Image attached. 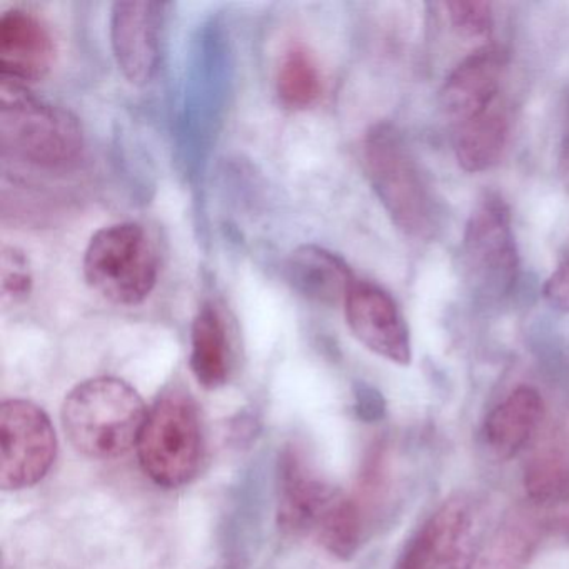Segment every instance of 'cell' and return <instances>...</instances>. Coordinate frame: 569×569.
I'll return each mask as SVG.
<instances>
[{
	"label": "cell",
	"instance_id": "8fae6325",
	"mask_svg": "<svg viewBox=\"0 0 569 569\" xmlns=\"http://www.w3.org/2000/svg\"><path fill=\"white\" fill-rule=\"evenodd\" d=\"M506 62L505 49L489 44L476 49L452 69L439 91V108L456 128L498 106Z\"/></svg>",
	"mask_w": 569,
	"mask_h": 569
},
{
	"label": "cell",
	"instance_id": "30bf717a",
	"mask_svg": "<svg viewBox=\"0 0 569 569\" xmlns=\"http://www.w3.org/2000/svg\"><path fill=\"white\" fill-rule=\"evenodd\" d=\"M164 4L151 0L116 2L111 12V44L119 71L131 84L154 79L161 61Z\"/></svg>",
	"mask_w": 569,
	"mask_h": 569
},
{
	"label": "cell",
	"instance_id": "4fadbf2b",
	"mask_svg": "<svg viewBox=\"0 0 569 569\" xmlns=\"http://www.w3.org/2000/svg\"><path fill=\"white\" fill-rule=\"evenodd\" d=\"M278 525L289 535L318 528L322 515L339 492L312 471L299 446L284 448L279 458Z\"/></svg>",
	"mask_w": 569,
	"mask_h": 569
},
{
	"label": "cell",
	"instance_id": "3957f363",
	"mask_svg": "<svg viewBox=\"0 0 569 569\" xmlns=\"http://www.w3.org/2000/svg\"><path fill=\"white\" fill-rule=\"evenodd\" d=\"M362 162L392 224L409 238L432 236L436 229L435 199L401 132L388 122L375 126L366 134Z\"/></svg>",
	"mask_w": 569,
	"mask_h": 569
},
{
	"label": "cell",
	"instance_id": "ba28073f",
	"mask_svg": "<svg viewBox=\"0 0 569 569\" xmlns=\"http://www.w3.org/2000/svg\"><path fill=\"white\" fill-rule=\"evenodd\" d=\"M471 499H446L409 536L391 569H471L481 545Z\"/></svg>",
	"mask_w": 569,
	"mask_h": 569
},
{
	"label": "cell",
	"instance_id": "ac0fdd59",
	"mask_svg": "<svg viewBox=\"0 0 569 569\" xmlns=\"http://www.w3.org/2000/svg\"><path fill=\"white\" fill-rule=\"evenodd\" d=\"M538 525L525 516L506 519L485 542L471 569H526L538 549Z\"/></svg>",
	"mask_w": 569,
	"mask_h": 569
},
{
	"label": "cell",
	"instance_id": "603a6c76",
	"mask_svg": "<svg viewBox=\"0 0 569 569\" xmlns=\"http://www.w3.org/2000/svg\"><path fill=\"white\" fill-rule=\"evenodd\" d=\"M0 271H2V278H0L2 296H4L6 301L11 299L12 302H21L29 298L34 278H32L29 258L21 249L4 246Z\"/></svg>",
	"mask_w": 569,
	"mask_h": 569
},
{
	"label": "cell",
	"instance_id": "6da1fadb",
	"mask_svg": "<svg viewBox=\"0 0 569 569\" xmlns=\"http://www.w3.org/2000/svg\"><path fill=\"white\" fill-rule=\"evenodd\" d=\"M149 409L128 382L111 376L88 379L62 402V428L76 451L91 459L121 458L138 446Z\"/></svg>",
	"mask_w": 569,
	"mask_h": 569
},
{
	"label": "cell",
	"instance_id": "4316f807",
	"mask_svg": "<svg viewBox=\"0 0 569 569\" xmlns=\"http://www.w3.org/2000/svg\"><path fill=\"white\" fill-rule=\"evenodd\" d=\"M212 569H241L239 568V565H236V562L226 561L221 562V565L214 566Z\"/></svg>",
	"mask_w": 569,
	"mask_h": 569
},
{
	"label": "cell",
	"instance_id": "9c48e42d",
	"mask_svg": "<svg viewBox=\"0 0 569 569\" xmlns=\"http://www.w3.org/2000/svg\"><path fill=\"white\" fill-rule=\"evenodd\" d=\"M345 316L352 336L366 349L392 365H411L409 328L388 291L356 279L346 296Z\"/></svg>",
	"mask_w": 569,
	"mask_h": 569
},
{
	"label": "cell",
	"instance_id": "d4e9b609",
	"mask_svg": "<svg viewBox=\"0 0 569 569\" xmlns=\"http://www.w3.org/2000/svg\"><path fill=\"white\" fill-rule=\"evenodd\" d=\"M358 409L361 411V415L368 412V416L375 415L376 411H381V399H379L378 392L369 388H362L358 392Z\"/></svg>",
	"mask_w": 569,
	"mask_h": 569
},
{
	"label": "cell",
	"instance_id": "2e32d148",
	"mask_svg": "<svg viewBox=\"0 0 569 569\" xmlns=\"http://www.w3.org/2000/svg\"><path fill=\"white\" fill-rule=\"evenodd\" d=\"M189 366L206 389L224 386L231 372V349L224 319L216 306L202 305L192 321Z\"/></svg>",
	"mask_w": 569,
	"mask_h": 569
},
{
	"label": "cell",
	"instance_id": "ffe728a7",
	"mask_svg": "<svg viewBox=\"0 0 569 569\" xmlns=\"http://www.w3.org/2000/svg\"><path fill=\"white\" fill-rule=\"evenodd\" d=\"M361 506L356 499L338 495L322 515L316 532L322 548L335 558L348 561L358 552L362 539Z\"/></svg>",
	"mask_w": 569,
	"mask_h": 569
},
{
	"label": "cell",
	"instance_id": "52a82bcc",
	"mask_svg": "<svg viewBox=\"0 0 569 569\" xmlns=\"http://www.w3.org/2000/svg\"><path fill=\"white\" fill-rule=\"evenodd\" d=\"M0 486L21 491L39 485L58 456V436L48 412L26 399L0 406Z\"/></svg>",
	"mask_w": 569,
	"mask_h": 569
},
{
	"label": "cell",
	"instance_id": "5b68a950",
	"mask_svg": "<svg viewBox=\"0 0 569 569\" xmlns=\"http://www.w3.org/2000/svg\"><path fill=\"white\" fill-rule=\"evenodd\" d=\"M461 259L476 301L498 305L515 291L519 278L518 244L508 202L496 192H486L469 214Z\"/></svg>",
	"mask_w": 569,
	"mask_h": 569
},
{
	"label": "cell",
	"instance_id": "e0dca14e",
	"mask_svg": "<svg viewBox=\"0 0 569 569\" xmlns=\"http://www.w3.org/2000/svg\"><path fill=\"white\" fill-rule=\"evenodd\" d=\"M508 141V116L498 104L486 114L456 128V161L469 174L489 171L501 161Z\"/></svg>",
	"mask_w": 569,
	"mask_h": 569
},
{
	"label": "cell",
	"instance_id": "44dd1931",
	"mask_svg": "<svg viewBox=\"0 0 569 569\" xmlns=\"http://www.w3.org/2000/svg\"><path fill=\"white\" fill-rule=\"evenodd\" d=\"M525 491L539 508H556L569 502V459L548 451L532 458L525 469Z\"/></svg>",
	"mask_w": 569,
	"mask_h": 569
},
{
	"label": "cell",
	"instance_id": "7a4b0ae2",
	"mask_svg": "<svg viewBox=\"0 0 569 569\" xmlns=\"http://www.w3.org/2000/svg\"><path fill=\"white\" fill-rule=\"evenodd\" d=\"M0 146L36 168H68L84 148L78 118L38 98L28 86L0 82Z\"/></svg>",
	"mask_w": 569,
	"mask_h": 569
},
{
	"label": "cell",
	"instance_id": "cb8c5ba5",
	"mask_svg": "<svg viewBox=\"0 0 569 569\" xmlns=\"http://www.w3.org/2000/svg\"><path fill=\"white\" fill-rule=\"evenodd\" d=\"M542 295L552 309L569 315V256H566L561 264L549 276Z\"/></svg>",
	"mask_w": 569,
	"mask_h": 569
},
{
	"label": "cell",
	"instance_id": "8992f818",
	"mask_svg": "<svg viewBox=\"0 0 569 569\" xmlns=\"http://www.w3.org/2000/svg\"><path fill=\"white\" fill-rule=\"evenodd\" d=\"M86 282L119 306H138L154 291L159 262L154 246L138 222L99 229L82 261Z\"/></svg>",
	"mask_w": 569,
	"mask_h": 569
},
{
	"label": "cell",
	"instance_id": "7402d4cb",
	"mask_svg": "<svg viewBox=\"0 0 569 569\" xmlns=\"http://www.w3.org/2000/svg\"><path fill=\"white\" fill-rule=\"evenodd\" d=\"M452 29L462 38H489L495 29L492 6L481 0H459L445 4Z\"/></svg>",
	"mask_w": 569,
	"mask_h": 569
},
{
	"label": "cell",
	"instance_id": "7c38bea8",
	"mask_svg": "<svg viewBox=\"0 0 569 569\" xmlns=\"http://www.w3.org/2000/svg\"><path fill=\"white\" fill-rule=\"evenodd\" d=\"M54 62V41L44 22L24 9L0 16V79L31 86L42 81Z\"/></svg>",
	"mask_w": 569,
	"mask_h": 569
},
{
	"label": "cell",
	"instance_id": "9a60e30c",
	"mask_svg": "<svg viewBox=\"0 0 569 569\" xmlns=\"http://www.w3.org/2000/svg\"><path fill=\"white\" fill-rule=\"evenodd\" d=\"M545 418V401L531 386L512 389L485 421L486 445L498 458L511 459L531 442Z\"/></svg>",
	"mask_w": 569,
	"mask_h": 569
},
{
	"label": "cell",
	"instance_id": "277c9868",
	"mask_svg": "<svg viewBox=\"0 0 569 569\" xmlns=\"http://www.w3.org/2000/svg\"><path fill=\"white\" fill-rule=\"evenodd\" d=\"M138 459L159 488L189 485L204 461V435L198 406L189 392L171 389L149 409L139 436Z\"/></svg>",
	"mask_w": 569,
	"mask_h": 569
},
{
	"label": "cell",
	"instance_id": "d6986e66",
	"mask_svg": "<svg viewBox=\"0 0 569 569\" xmlns=\"http://www.w3.org/2000/svg\"><path fill=\"white\" fill-rule=\"evenodd\" d=\"M321 72L305 46H291L278 72V96L289 109L311 108L321 98Z\"/></svg>",
	"mask_w": 569,
	"mask_h": 569
},
{
	"label": "cell",
	"instance_id": "5bb4252c",
	"mask_svg": "<svg viewBox=\"0 0 569 569\" xmlns=\"http://www.w3.org/2000/svg\"><path fill=\"white\" fill-rule=\"evenodd\" d=\"M291 288L318 305L342 302L356 282L355 274L341 256L316 244H305L291 252L284 268Z\"/></svg>",
	"mask_w": 569,
	"mask_h": 569
},
{
	"label": "cell",
	"instance_id": "484cf974",
	"mask_svg": "<svg viewBox=\"0 0 569 569\" xmlns=\"http://www.w3.org/2000/svg\"><path fill=\"white\" fill-rule=\"evenodd\" d=\"M559 176H561L562 184L569 191V121L562 136L561 151H559Z\"/></svg>",
	"mask_w": 569,
	"mask_h": 569
},
{
	"label": "cell",
	"instance_id": "83f0119b",
	"mask_svg": "<svg viewBox=\"0 0 569 569\" xmlns=\"http://www.w3.org/2000/svg\"><path fill=\"white\" fill-rule=\"evenodd\" d=\"M568 121H569V111H568Z\"/></svg>",
	"mask_w": 569,
	"mask_h": 569
}]
</instances>
